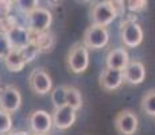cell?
Wrapping results in <instances>:
<instances>
[{"mask_svg":"<svg viewBox=\"0 0 155 135\" xmlns=\"http://www.w3.org/2000/svg\"><path fill=\"white\" fill-rule=\"evenodd\" d=\"M0 135H7V134H0Z\"/></svg>","mask_w":155,"mask_h":135,"instance_id":"32","label":"cell"},{"mask_svg":"<svg viewBox=\"0 0 155 135\" xmlns=\"http://www.w3.org/2000/svg\"><path fill=\"white\" fill-rule=\"evenodd\" d=\"M105 2L112 7L116 16H124V12H126V3H124V0H105Z\"/></svg>","mask_w":155,"mask_h":135,"instance_id":"26","label":"cell"},{"mask_svg":"<svg viewBox=\"0 0 155 135\" xmlns=\"http://www.w3.org/2000/svg\"><path fill=\"white\" fill-rule=\"evenodd\" d=\"M31 41L37 45L41 53H51L55 47L57 38L49 30L39 32H31Z\"/></svg>","mask_w":155,"mask_h":135,"instance_id":"14","label":"cell"},{"mask_svg":"<svg viewBox=\"0 0 155 135\" xmlns=\"http://www.w3.org/2000/svg\"><path fill=\"white\" fill-rule=\"evenodd\" d=\"M3 61H4V65H5V68H7V70L12 72V73L22 72L26 66L25 59L22 58V56H20L18 49H11L10 53L3 58Z\"/></svg>","mask_w":155,"mask_h":135,"instance_id":"16","label":"cell"},{"mask_svg":"<svg viewBox=\"0 0 155 135\" xmlns=\"http://www.w3.org/2000/svg\"><path fill=\"white\" fill-rule=\"evenodd\" d=\"M120 34L124 46L135 49L143 42V30L134 19H126L120 23Z\"/></svg>","mask_w":155,"mask_h":135,"instance_id":"4","label":"cell"},{"mask_svg":"<svg viewBox=\"0 0 155 135\" xmlns=\"http://www.w3.org/2000/svg\"><path fill=\"white\" fill-rule=\"evenodd\" d=\"M142 110L148 116L155 118V89L147 91L142 97Z\"/></svg>","mask_w":155,"mask_h":135,"instance_id":"18","label":"cell"},{"mask_svg":"<svg viewBox=\"0 0 155 135\" xmlns=\"http://www.w3.org/2000/svg\"><path fill=\"white\" fill-rule=\"evenodd\" d=\"M66 104L74 111L81 110L84 106V100H82V95L78 88L76 86H68L66 85Z\"/></svg>","mask_w":155,"mask_h":135,"instance_id":"17","label":"cell"},{"mask_svg":"<svg viewBox=\"0 0 155 135\" xmlns=\"http://www.w3.org/2000/svg\"><path fill=\"white\" fill-rule=\"evenodd\" d=\"M116 14L112 10V7L105 2H99L91 8V20L93 25H100V26H109L113 20L116 19Z\"/></svg>","mask_w":155,"mask_h":135,"instance_id":"9","label":"cell"},{"mask_svg":"<svg viewBox=\"0 0 155 135\" xmlns=\"http://www.w3.org/2000/svg\"><path fill=\"white\" fill-rule=\"evenodd\" d=\"M14 3L16 4L18 10L22 11L25 14H28L30 11L35 10L38 7L39 0H14Z\"/></svg>","mask_w":155,"mask_h":135,"instance_id":"23","label":"cell"},{"mask_svg":"<svg viewBox=\"0 0 155 135\" xmlns=\"http://www.w3.org/2000/svg\"><path fill=\"white\" fill-rule=\"evenodd\" d=\"M113 124H115L116 131L120 135H135L138 131L139 120L134 111L123 110L116 115Z\"/></svg>","mask_w":155,"mask_h":135,"instance_id":"7","label":"cell"},{"mask_svg":"<svg viewBox=\"0 0 155 135\" xmlns=\"http://www.w3.org/2000/svg\"><path fill=\"white\" fill-rule=\"evenodd\" d=\"M11 49H12V46H11V43H10V41H8L5 32L0 31V59L4 58V57L10 53Z\"/></svg>","mask_w":155,"mask_h":135,"instance_id":"24","label":"cell"},{"mask_svg":"<svg viewBox=\"0 0 155 135\" xmlns=\"http://www.w3.org/2000/svg\"><path fill=\"white\" fill-rule=\"evenodd\" d=\"M26 19H27V29L30 32L46 31L53 23V14L47 8L38 5L35 10L26 14Z\"/></svg>","mask_w":155,"mask_h":135,"instance_id":"3","label":"cell"},{"mask_svg":"<svg viewBox=\"0 0 155 135\" xmlns=\"http://www.w3.org/2000/svg\"><path fill=\"white\" fill-rule=\"evenodd\" d=\"M128 61H130V54H128L127 50L124 47H116V49H112L107 54L105 66L123 70L128 64Z\"/></svg>","mask_w":155,"mask_h":135,"instance_id":"15","label":"cell"},{"mask_svg":"<svg viewBox=\"0 0 155 135\" xmlns=\"http://www.w3.org/2000/svg\"><path fill=\"white\" fill-rule=\"evenodd\" d=\"M28 85L35 95H47L53 89V80L43 68H35L30 73Z\"/></svg>","mask_w":155,"mask_h":135,"instance_id":"6","label":"cell"},{"mask_svg":"<svg viewBox=\"0 0 155 135\" xmlns=\"http://www.w3.org/2000/svg\"><path fill=\"white\" fill-rule=\"evenodd\" d=\"M68 69L74 74H81L86 72L89 66V49L82 42L71 45L66 57Z\"/></svg>","mask_w":155,"mask_h":135,"instance_id":"1","label":"cell"},{"mask_svg":"<svg viewBox=\"0 0 155 135\" xmlns=\"http://www.w3.org/2000/svg\"><path fill=\"white\" fill-rule=\"evenodd\" d=\"M11 2H14V0H11Z\"/></svg>","mask_w":155,"mask_h":135,"instance_id":"33","label":"cell"},{"mask_svg":"<svg viewBox=\"0 0 155 135\" xmlns=\"http://www.w3.org/2000/svg\"><path fill=\"white\" fill-rule=\"evenodd\" d=\"M109 42V32L105 26L93 25L92 23L88 29L85 30L84 37H82V43L88 49L99 50L104 49Z\"/></svg>","mask_w":155,"mask_h":135,"instance_id":"2","label":"cell"},{"mask_svg":"<svg viewBox=\"0 0 155 135\" xmlns=\"http://www.w3.org/2000/svg\"><path fill=\"white\" fill-rule=\"evenodd\" d=\"M82 2H91V0H82Z\"/></svg>","mask_w":155,"mask_h":135,"instance_id":"31","label":"cell"},{"mask_svg":"<svg viewBox=\"0 0 155 135\" xmlns=\"http://www.w3.org/2000/svg\"><path fill=\"white\" fill-rule=\"evenodd\" d=\"M47 4L51 5V7H58L59 4H62L64 3V0H46Z\"/></svg>","mask_w":155,"mask_h":135,"instance_id":"28","label":"cell"},{"mask_svg":"<svg viewBox=\"0 0 155 135\" xmlns=\"http://www.w3.org/2000/svg\"><path fill=\"white\" fill-rule=\"evenodd\" d=\"M7 135H31L27 131H10V133H7Z\"/></svg>","mask_w":155,"mask_h":135,"instance_id":"29","label":"cell"},{"mask_svg":"<svg viewBox=\"0 0 155 135\" xmlns=\"http://www.w3.org/2000/svg\"><path fill=\"white\" fill-rule=\"evenodd\" d=\"M126 3V10L130 12H142L147 8L148 0H124Z\"/></svg>","mask_w":155,"mask_h":135,"instance_id":"22","label":"cell"},{"mask_svg":"<svg viewBox=\"0 0 155 135\" xmlns=\"http://www.w3.org/2000/svg\"><path fill=\"white\" fill-rule=\"evenodd\" d=\"M50 97L54 108L62 107L66 104V85H58L50 91Z\"/></svg>","mask_w":155,"mask_h":135,"instance_id":"19","label":"cell"},{"mask_svg":"<svg viewBox=\"0 0 155 135\" xmlns=\"http://www.w3.org/2000/svg\"><path fill=\"white\" fill-rule=\"evenodd\" d=\"M53 119V127L58 128V130H68L74 124L77 119L76 111L73 108H70L68 104L58 108H54L51 113Z\"/></svg>","mask_w":155,"mask_h":135,"instance_id":"10","label":"cell"},{"mask_svg":"<svg viewBox=\"0 0 155 135\" xmlns=\"http://www.w3.org/2000/svg\"><path fill=\"white\" fill-rule=\"evenodd\" d=\"M146 79V66L140 61H128L123 69V80L130 85H139Z\"/></svg>","mask_w":155,"mask_h":135,"instance_id":"12","label":"cell"},{"mask_svg":"<svg viewBox=\"0 0 155 135\" xmlns=\"http://www.w3.org/2000/svg\"><path fill=\"white\" fill-rule=\"evenodd\" d=\"M12 130V116L10 112L0 110V134H7Z\"/></svg>","mask_w":155,"mask_h":135,"instance_id":"21","label":"cell"},{"mask_svg":"<svg viewBox=\"0 0 155 135\" xmlns=\"http://www.w3.org/2000/svg\"><path fill=\"white\" fill-rule=\"evenodd\" d=\"M22 106V95L15 85H4L0 88V110L14 113Z\"/></svg>","mask_w":155,"mask_h":135,"instance_id":"5","label":"cell"},{"mask_svg":"<svg viewBox=\"0 0 155 135\" xmlns=\"http://www.w3.org/2000/svg\"><path fill=\"white\" fill-rule=\"evenodd\" d=\"M30 130L34 134H47L53 128L51 113L43 110H35L28 115Z\"/></svg>","mask_w":155,"mask_h":135,"instance_id":"8","label":"cell"},{"mask_svg":"<svg viewBox=\"0 0 155 135\" xmlns=\"http://www.w3.org/2000/svg\"><path fill=\"white\" fill-rule=\"evenodd\" d=\"M5 35H7L12 49H18V50L22 49L23 46H26L31 41V32H30V30L27 27L19 25V23L15 25L12 29L8 30L5 32Z\"/></svg>","mask_w":155,"mask_h":135,"instance_id":"13","label":"cell"},{"mask_svg":"<svg viewBox=\"0 0 155 135\" xmlns=\"http://www.w3.org/2000/svg\"><path fill=\"white\" fill-rule=\"evenodd\" d=\"M34 135H49V133L47 134H34Z\"/></svg>","mask_w":155,"mask_h":135,"instance_id":"30","label":"cell"},{"mask_svg":"<svg viewBox=\"0 0 155 135\" xmlns=\"http://www.w3.org/2000/svg\"><path fill=\"white\" fill-rule=\"evenodd\" d=\"M12 4L14 2H11V0H0V19H3V18L11 14Z\"/></svg>","mask_w":155,"mask_h":135,"instance_id":"27","label":"cell"},{"mask_svg":"<svg viewBox=\"0 0 155 135\" xmlns=\"http://www.w3.org/2000/svg\"><path fill=\"white\" fill-rule=\"evenodd\" d=\"M15 25H18V19L14 15H7L5 18L0 19V31L2 32H7L10 29H12Z\"/></svg>","mask_w":155,"mask_h":135,"instance_id":"25","label":"cell"},{"mask_svg":"<svg viewBox=\"0 0 155 135\" xmlns=\"http://www.w3.org/2000/svg\"><path fill=\"white\" fill-rule=\"evenodd\" d=\"M19 53H20V56H22V58L25 59L26 64H30V62H32L41 54L39 49H38L37 45H35L32 41H30L26 45V46H23L22 49H19Z\"/></svg>","mask_w":155,"mask_h":135,"instance_id":"20","label":"cell"},{"mask_svg":"<svg viewBox=\"0 0 155 135\" xmlns=\"http://www.w3.org/2000/svg\"><path fill=\"white\" fill-rule=\"evenodd\" d=\"M99 83L104 91H115V89H119L121 86V84L124 83L123 70L105 66L100 73Z\"/></svg>","mask_w":155,"mask_h":135,"instance_id":"11","label":"cell"}]
</instances>
